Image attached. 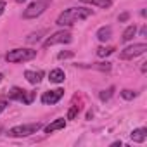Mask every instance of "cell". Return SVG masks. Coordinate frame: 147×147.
Listing matches in <instances>:
<instances>
[{"label":"cell","mask_w":147,"mask_h":147,"mask_svg":"<svg viewBox=\"0 0 147 147\" xmlns=\"http://www.w3.org/2000/svg\"><path fill=\"white\" fill-rule=\"evenodd\" d=\"M111 145H113V147H118V145H119V147H121V145H123V144H121V140H118V142H113V144H111Z\"/></svg>","instance_id":"f1b7e54d"},{"label":"cell","mask_w":147,"mask_h":147,"mask_svg":"<svg viewBox=\"0 0 147 147\" xmlns=\"http://www.w3.org/2000/svg\"><path fill=\"white\" fill-rule=\"evenodd\" d=\"M140 35H142V36H145V35H147V28H145V26L140 30Z\"/></svg>","instance_id":"4316f807"},{"label":"cell","mask_w":147,"mask_h":147,"mask_svg":"<svg viewBox=\"0 0 147 147\" xmlns=\"http://www.w3.org/2000/svg\"><path fill=\"white\" fill-rule=\"evenodd\" d=\"M2 78H4V75H2V73H0V82H2Z\"/></svg>","instance_id":"d6a6232c"},{"label":"cell","mask_w":147,"mask_h":147,"mask_svg":"<svg viewBox=\"0 0 147 147\" xmlns=\"http://www.w3.org/2000/svg\"><path fill=\"white\" fill-rule=\"evenodd\" d=\"M73 55H75V52H73V50H62V52L57 54V59H71Z\"/></svg>","instance_id":"7402d4cb"},{"label":"cell","mask_w":147,"mask_h":147,"mask_svg":"<svg viewBox=\"0 0 147 147\" xmlns=\"http://www.w3.org/2000/svg\"><path fill=\"white\" fill-rule=\"evenodd\" d=\"M78 111H80V107H78V106H73V107L67 111V119H75V118H76V114H78Z\"/></svg>","instance_id":"603a6c76"},{"label":"cell","mask_w":147,"mask_h":147,"mask_svg":"<svg viewBox=\"0 0 147 147\" xmlns=\"http://www.w3.org/2000/svg\"><path fill=\"white\" fill-rule=\"evenodd\" d=\"M42 35H45V31H36V33H31V35L26 38V42H28V43H35V42H38V40L42 38Z\"/></svg>","instance_id":"ffe728a7"},{"label":"cell","mask_w":147,"mask_h":147,"mask_svg":"<svg viewBox=\"0 0 147 147\" xmlns=\"http://www.w3.org/2000/svg\"><path fill=\"white\" fill-rule=\"evenodd\" d=\"M4 9H5V2H4V0H0V16H2Z\"/></svg>","instance_id":"484cf974"},{"label":"cell","mask_w":147,"mask_h":147,"mask_svg":"<svg viewBox=\"0 0 147 147\" xmlns=\"http://www.w3.org/2000/svg\"><path fill=\"white\" fill-rule=\"evenodd\" d=\"M42 76H43L42 71H26V73H24V78H26L31 85H38V83L42 82Z\"/></svg>","instance_id":"9c48e42d"},{"label":"cell","mask_w":147,"mask_h":147,"mask_svg":"<svg viewBox=\"0 0 147 147\" xmlns=\"http://www.w3.org/2000/svg\"><path fill=\"white\" fill-rule=\"evenodd\" d=\"M130 138L133 142H137V144L145 142V138H147V128H137V130H133L130 133Z\"/></svg>","instance_id":"ba28073f"},{"label":"cell","mask_w":147,"mask_h":147,"mask_svg":"<svg viewBox=\"0 0 147 147\" xmlns=\"http://www.w3.org/2000/svg\"><path fill=\"white\" fill-rule=\"evenodd\" d=\"M92 4L97 7H102V9H109L113 5V0H92Z\"/></svg>","instance_id":"d6986e66"},{"label":"cell","mask_w":147,"mask_h":147,"mask_svg":"<svg viewBox=\"0 0 147 147\" xmlns=\"http://www.w3.org/2000/svg\"><path fill=\"white\" fill-rule=\"evenodd\" d=\"M145 50H147V43H133V45L126 47V49L119 54V57H121V59H133V57H137V55H142Z\"/></svg>","instance_id":"8992f818"},{"label":"cell","mask_w":147,"mask_h":147,"mask_svg":"<svg viewBox=\"0 0 147 147\" xmlns=\"http://www.w3.org/2000/svg\"><path fill=\"white\" fill-rule=\"evenodd\" d=\"M113 94H114V87H109V88H106V90H100L99 92V99L100 100H109L111 97H113Z\"/></svg>","instance_id":"2e32d148"},{"label":"cell","mask_w":147,"mask_h":147,"mask_svg":"<svg viewBox=\"0 0 147 147\" xmlns=\"http://www.w3.org/2000/svg\"><path fill=\"white\" fill-rule=\"evenodd\" d=\"M119 94H121V97H123L125 100H133V99L137 97V92H133V90H128V88L121 90Z\"/></svg>","instance_id":"ac0fdd59"},{"label":"cell","mask_w":147,"mask_h":147,"mask_svg":"<svg viewBox=\"0 0 147 147\" xmlns=\"http://www.w3.org/2000/svg\"><path fill=\"white\" fill-rule=\"evenodd\" d=\"M135 33H137V26H135V24L128 26V28L123 31V42H130V40L135 36Z\"/></svg>","instance_id":"9a60e30c"},{"label":"cell","mask_w":147,"mask_h":147,"mask_svg":"<svg viewBox=\"0 0 147 147\" xmlns=\"http://www.w3.org/2000/svg\"><path fill=\"white\" fill-rule=\"evenodd\" d=\"M0 133H2V128H0Z\"/></svg>","instance_id":"836d02e7"},{"label":"cell","mask_w":147,"mask_h":147,"mask_svg":"<svg viewBox=\"0 0 147 147\" xmlns=\"http://www.w3.org/2000/svg\"><path fill=\"white\" fill-rule=\"evenodd\" d=\"M114 50H116L114 47H99V49H97V55H99V57H107V55H111Z\"/></svg>","instance_id":"e0dca14e"},{"label":"cell","mask_w":147,"mask_h":147,"mask_svg":"<svg viewBox=\"0 0 147 147\" xmlns=\"http://www.w3.org/2000/svg\"><path fill=\"white\" fill-rule=\"evenodd\" d=\"M80 67H92V69H97V71H109L111 69V62H99V64H92V66H87V64H76Z\"/></svg>","instance_id":"4fadbf2b"},{"label":"cell","mask_w":147,"mask_h":147,"mask_svg":"<svg viewBox=\"0 0 147 147\" xmlns=\"http://www.w3.org/2000/svg\"><path fill=\"white\" fill-rule=\"evenodd\" d=\"M73 40V35L69 31H57L54 35H50L45 42H43V47L49 49L50 45H55V43H69Z\"/></svg>","instance_id":"5b68a950"},{"label":"cell","mask_w":147,"mask_h":147,"mask_svg":"<svg viewBox=\"0 0 147 147\" xmlns=\"http://www.w3.org/2000/svg\"><path fill=\"white\" fill-rule=\"evenodd\" d=\"M49 4H50V0H36V2L30 4V5L24 9L23 18H24V19H33V18H38L40 14H43V12H45V9L49 7Z\"/></svg>","instance_id":"277c9868"},{"label":"cell","mask_w":147,"mask_h":147,"mask_svg":"<svg viewBox=\"0 0 147 147\" xmlns=\"http://www.w3.org/2000/svg\"><path fill=\"white\" fill-rule=\"evenodd\" d=\"M23 95H24V90L19 88V87H14L9 90V99L11 100H23Z\"/></svg>","instance_id":"5bb4252c"},{"label":"cell","mask_w":147,"mask_h":147,"mask_svg":"<svg viewBox=\"0 0 147 147\" xmlns=\"http://www.w3.org/2000/svg\"><path fill=\"white\" fill-rule=\"evenodd\" d=\"M64 126H66V121H64V118H59V119L52 121L49 126H45V133H52V131H55V130H61V128H64Z\"/></svg>","instance_id":"7c38bea8"},{"label":"cell","mask_w":147,"mask_h":147,"mask_svg":"<svg viewBox=\"0 0 147 147\" xmlns=\"http://www.w3.org/2000/svg\"><path fill=\"white\" fill-rule=\"evenodd\" d=\"M64 78H66V75H64L62 69H52V71L49 73V80H50L52 83H62Z\"/></svg>","instance_id":"30bf717a"},{"label":"cell","mask_w":147,"mask_h":147,"mask_svg":"<svg viewBox=\"0 0 147 147\" xmlns=\"http://www.w3.org/2000/svg\"><path fill=\"white\" fill-rule=\"evenodd\" d=\"M5 107H7V102H5V100H0V113L5 111Z\"/></svg>","instance_id":"d4e9b609"},{"label":"cell","mask_w":147,"mask_h":147,"mask_svg":"<svg viewBox=\"0 0 147 147\" xmlns=\"http://www.w3.org/2000/svg\"><path fill=\"white\" fill-rule=\"evenodd\" d=\"M128 18H130V14H128V12H123V14L118 18V21H119V23H125V21H128Z\"/></svg>","instance_id":"cb8c5ba5"},{"label":"cell","mask_w":147,"mask_h":147,"mask_svg":"<svg viewBox=\"0 0 147 147\" xmlns=\"http://www.w3.org/2000/svg\"><path fill=\"white\" fill-rule=\"evenodd\" d=\"M140 69H142V73H145L147 71V62H142V67Z\"/></svg>","instance_id":"83f0119b"},{"label":"cell","mask_w":147,"mask_h":147,"mask_svg":"<svg viewBox=\"0 0 147 147\" xmlns=\"http://www.w3.org/2000/svg\"><path fill=\"white\" fill-rule=\"evenodd\" d=\"M62 95H64V90H62V88L49 90V92H45V94L42 95V102H43V104H47V106H52V104L59 102Z\"/></svg>","instance_id":"52a82bcc"},{"label":"cell","mask_w":147,"mask_h":147,"mask_svg":"<svg viewBox=\"0 0 147 147\" xmlns=\"http://www.w3.org/2000/svg\"><path fill=\"white\" fill-rule=\"evenodd\" d=\"M92 116H94V113H92V111H88V113H87V119H92Z\"/></svg>","instance_id":"f546056e"},{"label":"cell","mask_w":147,"mask_h":147,"mask_svg":"<svg viewBox=\"0 0 147 147\" xmlns=\"http://www.w3.org/2000/svg\"><path fill=\"white\" fill-rule=\"evenodd\" d=\"M35 95H36L35 92H31V90L26 92V90H24V95H23V100H21V102H24V104H31L33 99H35Z\"/></svg>","instance_id":"44dd1931"},{"label":"cell","mask_w":147,"mask_h":147,"mask_svg":"<svg viewBox=\"0 0 147 147\" xmlns=\"http://www.w3.org/2000/svg\"><path fill=\"white\" fill-rule=\"evenodd\" d=\"M92 16V9H85V7H69L64 12L59 14L55 24L57 26H73L80 19H87Z\"/></svg>","instance_id":"6da1fadb"},{"label":"cell","mask_w":147,"mask_h":147,"mask_svg":"<svg viewBox=\"0 0 147 147\" xmlns=\"http://www.w3.org/2000/svg\"><path fill=\"white\" fill-rule=\"evenodd\" d=\"M42 128V123H30V125H18V126H12L7 135L9 137H14V138H19V137H28L31 133H36L38 130Z\"/></svg>","instance_id":"3957f363"},{"label":"cell","mask_w":147,"mask_h":147,"mask_svg":"<svg viewBox=\"0 0 147 147\" xmlns=\"http://www.w3.org/2000/svg\"><path fill=\"white\" fill-rule=\"evenodd\" d=\"M111 35H113L111 26H102V28H99V31H97V38H99L100 42H107V40H111Z\"/></svg>","instance_id":"8fae6325"},{"label":"cell","mask_w":147,"mask_h":147,"mask_svg":"<svg viewBox=\"0 0 147 147\" xmlns=\"http://www.w3.org/2000/svg\"><path fill=\"white\" fill-rule=\"evenodd\" d=\"M35 55H36V50H31V49H14V50L7 52L5 61L7 62H23V61H31Z\"/></svg>","instance_id":"7a4b0ae2"},{"label":"cell","mask_w":147,"mask_h":147,"mask_svg":"<svg viewBox=\"0 0 147 147\" xmlns=\"http://www.w3.org/2000/svg\"><path fill=\"white\" fill-rule=\"evenodd\" d=\"M82 2H85V4H92V0H82Z\"/></svg>","instance_id":"4dcf8cb0"},{"label":"cell","mask_w":147,"mask_h":147,"mask_svg":"<svg viewBox=\"0 0 147 147\" xmlns=\"http://www.w3.org/2000/svg\"><path fill=\"white\" fill-rule=\"evenodd\" d=\"M16 2H19V4H23V2H26V0H16Z\"/></svg>","instance_id":"1f68e13d"}]
</instances>
